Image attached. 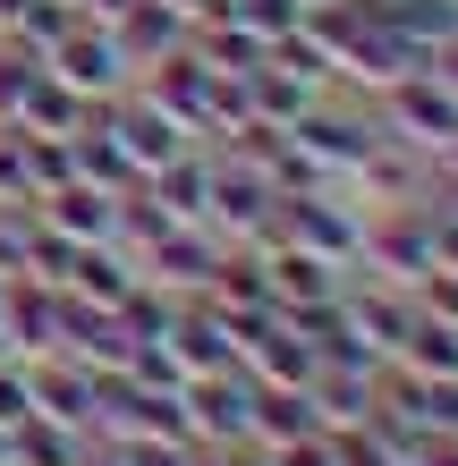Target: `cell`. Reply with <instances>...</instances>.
<instances>
[{
	"instance_id": "6da1fadb",
	"label": "cell",
	"mask_w": 458,
	"mask_h": 466,
	"mask_svg": "<svg viewBox=\"0 0 458 466\" xmlns=\"http://www.w3.org/2000/svg\"><path fill=\"white\" fill-rule=\"evenodd\" d=\"M382 136H399V145H416V153H442L450 136H458V94L442 86V76H433V86H424V76H399Z\"/></svg>"
},
{
	"instance_id": "7a4b0ae2",
	"label": "cell",
	"mask_w": 458,
	"mask_h": 466,
	"mask_svg": "<svg viewBox=\"0 0 458 466\" xmlns=\"http://www.w3.org/2000/svg\"><path fill=\"white\" fill-rule=\"evenodd\" d=\"M43 68H51V76H60V86H68L76 102H94V94H102V102H111V94L127 86V51H119L111 35H86V25H76V35H68L60 51H51V60H43Z\"/></svg>"
},
{
	"instance_id": "3957f363",
	"label": "cell",
	"mask_w": 458,
	"mask_h": 466,
	"mask_svg": "<svg viewBox=\"0 0 458 466\" xmlns=\"http://www.w3.org/2000/svg\"><path fill=\"white\" fill-rule=\"evenodd\" d=\"M373 145H382L373 119H340V111H306L298 119V161L306 170H365Z\"/></svg>"
},
{
	"instance_id": "277c9868",
	"label": "cell",
	"mask_w": 458,
	"mask_h": 466,
	"mask_svg": "<svg viewBox=\"0 0 458 466\" xmlns=\"http://www.w3.org/2000/svg\"><path fill=\"white\" fill-rule=\"evenodd\" d=\"M51 238H68V246H86V238H111L119 229V196L111 187H60V196H51V221H43Z\"/></svg>"
},
{
	"instance_id": "5b68a950",
	"label": "cell",
	"mask_w": 458,
	"mask_h": 466,
	"mask_svg": "<svg viewBox=\"0 0 458 466\" xmlns=\"http://www.w3.org/2000/svg\"><path fill=\"white\" fill-rule=\"evenodd\" d=\"M450 212H458V204H450Z\"/></svg>"
}]
</instances>
